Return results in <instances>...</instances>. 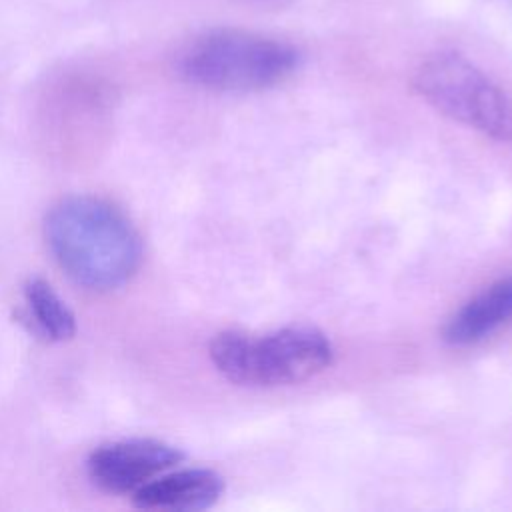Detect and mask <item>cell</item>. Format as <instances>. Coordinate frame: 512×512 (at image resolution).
I'll use <instances>...</instances> for the list:
<instances>
[{
  "mask_svg": "<svg viewBox=\"0 0 512 512\" xmlns=\"http://www.w3.org/2000/svg\"><path fill=\"white\" fill-rule=\"evenodd\" d=\"M44 238L58 266L86 290L124 286L142 264V238L130 218L96 196H68L44 218Z\"/></svg>",
  "mask_w": 512,
  "mask_h": 512,
  "instance_id": "cell-1",
  "label": "cell"
},
{
  "mask_svg": "<svg viewBox=\"0 0 512 512\" xmlns=\"http://www.w3.org/2000/svg\"><path fill=\"white\" fill-rule=\"evenodd\" d=\"M300 64L298 50L278 38L218 28L194 38L180 54L184 80L218 92H258L282 84Z\"/></svg>",
  "mask_w": 512,
  "mask_h": 512,
  "instance_id": "cell-2",
  "label": "cell"
},
{
  "mask_svg": "<svg viewBox=\"0 0 512 512\" xmlns=\"http://www.w3.org/2000/svg\"><path fill=\"white\" fill-rule=\"evenodd\" d=\"M216 370L238 386H290L314 378L334 360L326 334L310 326H290L264 336L220 332L210 342Z\"/></svg>",
  "mask_w": 512,
  "mask_h": 512,
  "instance_id": "cell-3",
  "label": "cell"
},
{
  "mask_svg": "<svg viewBox=\"0 0 512 512\" xmlns=\"http://www.w3.org/2000/svg\"><path fill=\"white\" fill-rule=\"evenodd\" d=\"M416 92L448 118L500 142L512 140V98L456 52L428 56L414 72Z\"/></svg>",
  "mask_w": 512,
  "mask_h": 512,
  "instance_id": "cell-4",
  "label": "cell"
},
{
  "mask_svg": "<svg viewBox=\"0 0 512 512\" xmlns=\"http://www.w3.org/2000/svg\"><path fill=\"white\" fill-rule=\"evenodd\" d=\"M184 460V454L160 440L130 438L104 444L88 458V476L104 492H136Z\"/></svg>",
  "mask_w": 512,
  "mask_h": 512,
  "instance_id": "cell-5",
  "label": "cell"
},
{
  "mask_svg": "<svg viewBox=\"0 0 512 512\" xmlns=\"http://www.w3.org/2000/svg\"><path fill=\"white\" fill-rule=\"evenodd\" d=\"M224 492V478L210 468H182L160 474L134 492L142 510L196 512L214 506Z\"/></svg>",
  "mask_w": 512,
  "mask_h": 512,
  "instance_id": "cell-6",
  "label": "cell"
},
{
  "mask_svg": "<svg viewBox=\"0 0 512 512\" xmlns=\"http://www.w3.org/2000/svg\"><path fill=\"white\" fill-rule=\"evenodd\" d=\"M512 322V276L500 278L458 312L444 326V340L452 346H472Z\"/></svg>",
  "mask_w": 512,
  "mask_h": 512,
  "instance_id": "cell-7",
  "label": "cell"
},
{
  "mask_svg": "<svg viewBox=\"0 0 512 512\" xmlns=\"http://www.w3.org/2000/svg\"><path fill=\"white\" fill-rule=\"evenodd\" d=\"M24 296L36 324L50 340L64 342L76 334L74 312L46 280L30 278L24 286Z\"/></svg>",
  "mask_w": 512,
  "mask_h": 512,
  "instance_id": "cell-8",
  "label": "cell"
}]
</instances>
